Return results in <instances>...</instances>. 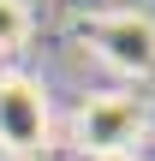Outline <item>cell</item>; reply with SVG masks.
Listing matches in <instances>:
<instances>
[{
	"mask_svg": "<svg viewBox=\"0 0 155 161\" xmlns=\"http://www.w3.org/2000/svg\"><path fill=\"white\" fill-rule=\"evenodd\" d=\"M149 131V102L131 96V90H102L78 108L72 119V143L84 149V161H102V155H137Z\"/></svg>",
	"mask_w": 155,
	"mask_h": 161,
	"instance_id": "obj_1",
	"label": "cell"
},
{
	"mask_svg": "<svg viewBox=\"0 0 155 161\" xmlns=\"http://www.w3.org/2000/svg\"><path fill=\"white\" fill-rule=\"evenodd\" d=\"M48 143H54L48 90L24 72H0V149L18 161H42Z\"/></svg>",
	"mask_w": 155,
	"mask_h": 161,
	"instance_id": "obj_2",
	"label": "cell"
},
{
	"mask_svg": "<svg viewBox=\"0 0 155 161\" xmlns=\"http://www.w3.org/2000/svg\"><path fill=\"white\" fill-rule=\"evenodd\" d=\"M84 36H90L96 60H102L108 72H119V78H131V84L155 78V18L149 12H137V6L102 12V18H90Z\"/></svg>",
	"mask_w": 155,
	"mask_h": 161,
	"instance_id": "obj_3",
	"label": "cell"
},
{
	"mask_svg": "<svg viewBox=\"0 0 155 161\" xmlns=\"http://www.w3.org/2000/svg\"><path fill=\"white\" fill-rule=\"evenodd\" d=\"M30 42V6L24 0H0V54Z\"/></svg>",
	"mask_w": 155,
	"mask_h": 161,
	"instance_id": "obj_4",
	"label": "cell"
},
{
	"mask_svg": "<svg viewBox=\"0 0 155 161\" xmlns=\"http://www.w3.org/2000/svg\"><path fill=\"white\" fill-rule=\"evenodd\" d=\"M102 161H143V155H102Z\"/></svg>",
	"mask_w": 155,
	"mask_h": 161,
	"instance_id": "obj_5",
	"label": "cell"
}]
</instances>
